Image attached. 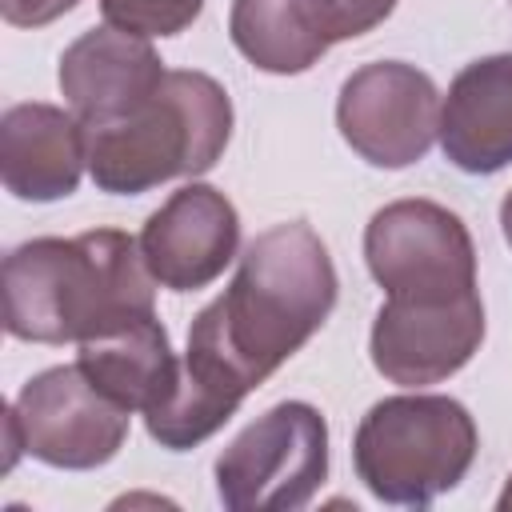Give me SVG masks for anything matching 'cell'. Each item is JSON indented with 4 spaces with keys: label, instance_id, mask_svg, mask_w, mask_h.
<instances>
[{
    "label": "cell",
    "instance_id": "obj_1",
    "mask_svg": "<svg viewBox=\"0 0 512 512\" xmlns=\"http://www.w3.org/2000/svg\"><path fill=\"white\" fill-rule=\"evenodd\" d=\"M336 268L304 220L260 232L224 288L188 328L176 392L144 416L148 436L184 452L204 444L336 308Z\"/></svg>",
    "mask_w": 512,
    "mask_h": 512
},
{
    "label": "cell",
    "instance_id": "obj_2",
    "mask_svg": "<svg viewBox=\"0 0 512 512\" xmlns=\"http://www.w3.org/2000/svg\"><path fill=\"white\" fill-rule=\"evenodd\" d=\"M148 312H156V276L140 236L120 228L40 236L4 256V328L16 340L84 344Z\"/></svg>",
    "mask_w": 512,
    "mask_h": 512
},
{
    "label": "cell",
    "instance_id": "obj_3",
    "mask_svg": "<svg viewBox=\"0 0 512 512\" xmlns=\"http://www.w3.org/2000/svg\"><path fill=\"white\" fill-rule=\"evenodd\" d=\"M232 136L228 92L196 68H168L160 92L128 120L88 128V176L100 192L140 196L176 176L208 172Z\"/></svg>",
    "mask_w": 512,
    "mask_h": 512
},
{
    "label": "cell",
    "instance_id": "obj_4",
    "mask_svg": "<svg viewBox=\"0 0 512 512\" xmlns=\"http://www.w3.org/2000/svg\"><path fill=\"white\" fill-rule=\"evenodd\" d=\"M480 448L472 412L452 396H388L372 404L352 440L364 488L384 504H432L452 492Z\"/></svg>",
    "mask_w": 512,
    "mask_h": 512
},
{
    "label": "cell",
    "instance_id": "obj_5",
    "mask_svg": "<svg viewBox=\"0 0 512 512\" xmlns=\"http://www.w3.org/2000/svg\"><path fill=\"white\" fill-rule=\"evenodd\" d=\"M324 476L328 424L320 408L304 400L268 408L216 456V492L232 512L304 508Z\"/></svg>",
    "mask_w": 512,
    "mask_h": 512
},
{
    "label": "cell",
    "instance_id": "obj_6",
    "mask_svg": "<svg viewBox=\"0 0 512 512\" xmlns=\"http://www.w3.org/2000/svg\"><path fill=\"white\" fill-rule=\"evenodd\" d=\"M364 260L392 300H456L476 292V244L436 200L384 204L364 228Z\"/></svg>",
    "mask_w": 512,
    "mask_h": 512
},
{
    "label": "cell",
    "instance_id": "obj_7",
    "mask_svg": "<svg viewBox=\"0 0 512 512\" xmlns=\"http://www.w3.org/2000/svg\"><path fill=\"white\" fill-rule=\"evenodd\" d=\"M8 416L20 428V444L32 460L48 468H100L108 464L124 440L132 412L108 400L80 364H60L32 376L12 400Z\"/></svg>",
    "mask_w": 512,
    "mask_h": 512
},
{
    "label": "cell",
    "instance_id": "obj_8",
    "mask_svg": "<svg viewBox=\"0 0 512 512\" xmlns=\"http://www.w3.org/2000/svg\"><path fill=\"white\" fill-rule=\"evenodd\" d=\"M336 128L344 144L376 168L424 160L440 136V92L428 72L404 60H376L340 84Z\"/></svg>",
    "mask_w": 512,
    "mask_h": 512
},
{
    "label": "cell",
    "instance_id": "obj_9",
    "mask_svg": "<svg viewBox=\"0 0 512 512\" xmlns=\"http://www.w3.org/2000/svg\"><path fill=\"white\" fill-rule=\"evenodd\" d=\"M484 340V300L480 292L456 300H384L368 352L384 380L400 388H424L456 376Z\"/></svg>",
    "mask_w": 512,
    "mask_h": 512
},
{
    "label": "cell",
    "instance_id": "obj_10",
    "mask_svg": "<svg viewBox=\"0 0 512 512\" xmlns=\"http://www.w3.org/2000/svg\"><path fill=\"white\" fill-rule=\"evenodd\" d=\"M168 68L148 36L100 24L76 36L60 56V92L84 128H108L136 116L164 84Z\"/></svg>",
    "mask_w": 512,
    "mask_h": 512
},
{
    "label": "cell",
    "instance_id": "obj_11",
    "mask_svg": "<svg viewBox=\"0 0 512 512\" xmlns=\"http://www.w3.org/2000/svg\"><path fill=\"white\" fill-rule=\"evenodd\" d=\"M240 248V216L212 184H184L144 224L140 252L156 284L172 292L208 288Z\"/></svg>",
    "mask_w": 512,
    "mask_h": 512
},
{
    "label": "cell",
    "instance_id": "obj_12",
    "mask_svg": "<svg viewBox=\"0 0 512 512\" xmlns=\"http://www.w3.org/2000/svg\"><path fill=\"white\" fill-rule=\"evenodd\" d=\"M84 168L88 128L72 108L32 100L0 116V180L16 200H64L76 192Z\"/></svg>",
    "mask_w": 512,
    "mask_h": 512
},
{
    "label": "cell",
    "instance_id": "obj_13",
    "mask_svg": "<svg viewBox=\"0 0 512 512\" xmlns=\"http://www.w3.org/2000/svg\"><path fill=\"white\" fill-rule=\"evenodd\" d=\"M440 148L472 176L512 164V52L472 60L440 100Z\"/></svg>",
    "mask_w": 512,
    "mask_h": 512
},
{
    "label": "cell",
    "instance_id": "obj_14",
    "mask_svg": "<svg viewBox=\"0 0 512 512\" xmlns=\"http://www.w3.org/2000/svg\"><path fill=\"white\" fill-rule=\"evenodd\" d=\"M76 364L84 376L128 412H156L180 384V360L156 312L124 320L80 344Z\"/></svg>",
    "mask_w": 512,
    "mask_h": 512
},
{
    "label": "cell",
    "instance_id": "obj_15",
    "mask_svg": "<svg viewBox=\"0 0 512 512\" xmlns=\"http://www.w3.org/2000/svg\"><path fill=\"white\" fill-rule=\"evenodd\" d=\"M228 32L236 52L272 76L308 72L344 40L336 0H232Z\"/></svg>",
    "mask_w": 512,
    "mask_h": 512
},
{
    "label": "cell",
    "instance_id": "obj_16",
    "mask_svg": "<svg viewBox=\"0 0 512 512\" xmlns=\"http://www.w3.org/2000/svg\"><path fill=\"white\" fill-rule=\"evenodd\" d=\"M204 0H100L104 24L136 36H176L200 16Z\"/></svg>",
    "mask_w": 512,
    "mask_h": 512
},
{
    "label": "cell",
    "instance_id": "obj_17",
    "mask_svg": "<svg viewBox=\"0 0 512 512\" xmlns=\"http://www.w3.org/2000/svg\"><path fill=\"white\" fill-rule=\"evenodd\" d=\"M80 0H0V12L12 28H44L72 12Z\"/></svg>",
    "mask_w": 512,
    "mask_h": 512
},
{
    "label": "cell",
    "instance_id": "obj_18",
    "mask_svg": "<svg viewBox=\"0 0 512 512\" xmlns=\"http://www.w3.org/2000/svg\"><path fill=\"white\" fill-rule=\"evenodd\" d=\"M392 8H396V0H336L344 40L372 32L376 24H384V20L392 16Z\"/></svg>",
    "mask_w": 512,
    "mask_h": 512
},
{
    "label": "cell",
    "instance_id": "obj_19",
    "mask_svg": "<svg viewBox=\"0 0 512 512\" xmlns=\"http://www.w3.org/2000/svg\"><path fill=\"white\" fill-rule=\"evenodd\" d=\"M500 232H504V240H508V248H512V192L500 200Z\"/></svg>",
    "mask_w": 512,
    "mask_h": 512
},
{
    "label": "cell",
    "instance_id": "obj_20",
    "mask_svg": "<svg viewBox=\"0 0 512 512\" xmlns=\"http://www.w3.org/2000/svg\"><path fill=\"white\" fill-rule=\"evenodd\" d=\"M496 508H500V512H512V476L504 480V492L496 496Z\"/></svg>",
    "mask_w": 512,
    "mask_h": 512
}]
</instances>
